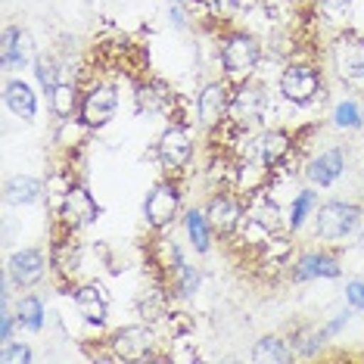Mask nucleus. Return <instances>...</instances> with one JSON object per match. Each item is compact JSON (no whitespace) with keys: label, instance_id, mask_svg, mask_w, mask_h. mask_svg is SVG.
<instances>
[{"label":"nucleus","instance_id":"f257e3e1","mask_svg":"<svg viewBox=\"0 0 364 364\" xmlns=\"http://www.w3.org/2000/svg\"><path fill=\"white\" fill-rule=\"evenodd\" d=\"M361 212L355 205L346 203H327L324 209L318 212V234L324 240H339L346 234H352L355 225H358Z\"/></svg>","mask_w":364,"mask_h":364},{"label":"nucleus","instance_id":"f03ea898","mask_svg":"<svg viewBox=\"0 0 364 364\" xmlns=\"http://www.w3.org/2000/svg\"><path fill=\"white\" fill-rule=\"evenodd\" d=\"M221 63H225L228 75H250L259 63V44L246 35H237L230 38L221 50Z\"/></svg>","mask_w":364,"mask_h":364},{"label":"nucleus","instance_id":"7ed1b4c3","mask_svg":"<svg viewBox=\"0 0 364 364\" xmlns=\"http://www.w3.org/2000/svg\"><path fill=\"white\" fill-rule=\"evenodd\" d=\"M280 90H284L287 100L293 103H309L314 94H318V75L309 65H289L280 78Z\"/></svg>","mask_w":364,"mask_h":364},{"label":"nucleus","instance_id":"20e7f679","mask_svg":"<svg viewBox=\"0 0 364 364\" xmlns=\"http://www.w3.org/2000/svg\"><path fill=\"white\" fill-rule=\"evenodd\" d=\"M178 212V190L171 184H159L146 196V221L153 228H165Z\"/></svg>","mask_w":364,"mask_h":364},{"label":"nucleus","instance_id":"39448f33","mask_svg":"<svg viewBox=\"0 0 364 364\" xmlns=\"http://www.w3.org/2000/svg\"><path fill=\"white\" fill-rule=\"evenodd\" d=\"M115 90L112 87H94L87 94V100L85 106H81V115H85V125L90 128H100L106 125V122L115 115Z\"/></svg>","mask_w":364,"mask_h":364},{"label":"nucleus","instance_id":"423d86ee","mask_svg":"<svg viewBox=\"0 0 364 364\" xmlns=\"http://www.w3.org/2000/svg\"><path fill=\"white\" fill-rule=\"evenodd\" d=\"M333 63L343 78H364V41H355V38L336 41Z\"/></svg>","mask_w":364,"mask_h":364},{"label":"nucleus","instance_id":"0eeeda50","mask_svg":"<svg viewBox=\"0 0 364 364\" xmlns=\"http://www.w3.org/2000/svg\"><path fill=\"white\" fill-rule=\"evenodd\" d=\"M153 336L146 327H125L119 336H115V352L125 361H144L150 355Z\"/></svg>","mask_w":364,"mask_h":364},{"label":"nucleus","instance_id":"6e6552de","mask_svg":"<svg viewBox=\"0 0 364 364\" xmlns=\"http://www.w3.org/2000/svg\"><path fill=\"white\" fill-rule=\"evenodd\" d=\"M190 153H193V144H190L187 131L181 128H168L159 140V159L168 165V168H181V165H187Z\"/></svg>","mask_w":364,"mask_h":364},{"label":"nucleus","instance_id":"1a4fd4ad","mask_svg":"<svg viewBox=\"0 0 364 364\" xmlns=\"http://www.w3.org/2000/svg\"><path fill=\"white\" fill-rule=\"evenodd\" d=\"M264 112V97L255 87H243L237 90V97L230 100V115H234L237 125H255Z\"/></svg>","mask_w":364,"mask_h":364},{"label":"nucleus","instance_id":"9d476101","mask_svg":"<svg viewBox=\"0 0 364 364\" xmlns=\"http://www.w3.org/2000/svg\"><path fill=\"white\" fill-rule=\"evenodd\" d=\"M10 274H13L16 284H22V287L38 284V280L44 277V255H41L38 250L16 252L10 259Z\"/></svg>","mask_w":364,"mask_h":364},{"label":"nucleus","instance_id":"9b49d317","mask_svg":"<svg viewBox=\"0 0 364 364\" xmlns=\"http://www.w3.org/2000/svg\"><path fill=\"white\" fill-rule=\"evenodd\" d=\"M65 218L72 221V225H90V221L97 218V203L94 196L87 193L85 187H69V193H65Z\"/></svg>","mask_w":364,"mask_h":364},{"label":"nucleus","instance_id":"f8f14e48","mask_svg":"<svg viewBox=\"0 0 364 364\" xmlns=\"http://www.w3.org/2000/svg\"><path fill=\"white\" fill-rule=\"evenodd\" d=\"M4 65L6 69H22L28 60H31V38L26 31H16V28H6L4 31Z\"/></svg>","mask_w":364,"mask_h":364},{"label":"nucleus","instance_id":"ddd939ff","mask_svg":"<svg viewBox=\"0 0 364 364\" xmlns=\"http://www.w3.org/2000/svg\"><path fill=\"white\" fill-rule=\"evenodd\" d=\"M343 168H346V162H343V153L339 150H327V153H321L318 159H314L309 165V178H311V184H333V181L343 175Z\"/></svg>","mask_w":364,"mask_h":364},{"label":"nucleus","instance_id":"4468645a","mask_svg":"<svg viewBox=\"0 0 364 364\" xmlns=\"http://www.w3.org/2000/svg\"><path fill=\"white\" fill-rule=\"evenodd\" d=\"M225 109H228L225 85H209L200 94V119H203V125H215V122H221Z\"/></svg>","mask_w":364,"mask_h":364},{"label":"nucleus","instance_id":"2eb2a0df","mask_svg":"<svg viewBox=\"0 0 364 364\" xmlns=\"http://www.w3.org/2000/svg\"><path fill=\"white\" fill-rule=\"evenodd\" d=\"M75 309H78V314L87 321V324H103L106 321V302H103V296H100V289L97 287L78 289Z\"/></svg>","mask_w":364,"mask_h":364},{"label":"nucleus","instance_id":"dca6fc26","mask_svg":"<svg viewBox=\"0 0 364 364\" xmlns=\"http://www.w3.org/2000/svg\"><path fill=\"white\" fill-rule=\"evenodd\" d=\"M4 97H6V106H10L19 119H35L38 103H35V94H31V87L26 81H10Z\"/></svg>","mask_w":364,"mask_h":364},{"label":"nucleus","instance_id":"f3484780","mask_svg":"<svg viewBox=\"0 0 364 364\" xmlns=\"http://www.w3.org/2000/svg\"><path fill=\"white\" fill-rule=\"evenodd\" d=\"M339 268L327 255H302L296 264V280H311V277H336Z\"/></svg>","mask_w":364,"mask_h":364},{"label":"nucleus","instance_id":"a211bd4d","mask_svg":"<svg viewBox=\"0 0 364 364\" xmlns=\"http://www.w3.org/2000/svg\"><path fill=\"white\" fill-rule=\"evenodd\" d=\"M41 196V181L28 178V175H16L10 184H6V200L13 205H28Z\"/></svg>","mask_w":364,"mask_h":364},{"label":"nucleus","instance_id":"6ab92c4d","mask_svg":"<svg viewBox=\"0 0 364 364\" xmlns=\"http://www.w3.org/2000/svg\"><path fill=\"white\" fill-rule=\"evenodd\" d=\"M237 218H240L237 205L230 203L228 196H215L212 205H209V221H212V228L221 230V234H228V230L237 228Z\"/></svg>","mask_w":364,"mask_h":364},{"label":"nucleus","instance_id":"aec40b11","mask_svg":"<svg viewBox=\"0 0 364 364\" xmlns=\"http://www.w3.org/2000/svg\"><path fill=\"white\" fill-rule=\"evenodd\" d=\"M287 153H289V137L284 131H268V134L259 140V156L264 165H277Z\"/></svg>","mask_w":364,"mask_h":364},{"label":"nucleus","instance_id":"412c9836","mask_svg":"<svg viewBox=\"0 0 364 364\" xmlns=\"http://www.w3.org/2000/svg\"><path fill=\"white\" fill-rule=\"evenodd\" d=\"M209 215H203V212H190L187 215V234H190V243L196 246L200 252L209 250V243H212V234H209Z\"/></svg>","mask_w":364,"mask_h":364},{"label":"nucleus","instance_id":"4be33fe9","mask_svg":"<svg viewBox=\"0 0 364 364\" xmlns=\"http://www.w3.org/2000/svg\"><path fill=\"white\" fill-rule=\"evenodd\" d=\"M50 103H53V112L60 115V119H69V115L75 112V87L72 85H56L50 90Z\"/></svg>","mask_w":364,"mask_h":364},{"label":"nucleus","instance_id":"5701e85b","mask_svg":"<svg viewBox=\"0 0 364 364\" xmlns=\"http://www.w3.org/2000/svg\"><path fill=\"white\" fill-rule=\"evenodd\" d=\"M252 358H255V361H262V364H264V361H280V364H284V361L293 358V355L287 352V346L280 343V339H262V343L255 346Z\"/></svg>","mask_w":364,"mask_h":364},{"label":"nucleus","instance_id":"b1692460","mask_svg":"<svg viewBox=\"0 0 364 364\" xmlns=\"http://www.w3.org/2000/svg\"><path fill=\"white\" fill-rule=\"evenodd\" d=\"M19 321L26 324L28 330H41L44 327V305H41L35 296H28V299L19 302Z\"/></svg>","mask_w":364,"mask_h":364},{"label":"nucleus","instance_id":"393cba45","mask_svg":"<svg viewBox=\"0 0 364 364\" xmlns=\"http://www.w3.org/2000/svg\"><path fill=\"white\" fill-rule=\"evenodd\" d=\"M333 119H336V125H339V128H358V125H361L358 106H355L352 100L339 103V106H336V112H333Z\"/></svg>","mask_w":364,"mask_h":364},{"label":"nucleus","instance_id":"a878e982","mask_svg":"<svg viewBox=\"0 0 364 364\" xmlns=\"http://www.w3.org/2000/svg\"><path fill=\"white\" fill-rule=\"evenodd\" d=\"M311 209H314V193H309V190H302V193L296 196V203H293V218H289V221H293V225L299 228L302 221H305V215H309Z\"/></svg>","mask_w":364,"mask_h":364},{"label":"nucleus","instance_id":"bb28decb","mask_svg":"<svg viewBox=\"0 0 364 364\" xmlns=\"http://www.w3.org/2000/svg\"><path fill=\"white\" fill-rule=\"evenodd\" d=\"M31 358V352H28V346H10V343H4V352H0V361L4 364H22V361H28Z\"/></svg>","mask_w":364,"mask_h":364},{"label":"nucleus","instance_id":"cd10ccee","mask_svg":"<svg viewBox=\"0 0 364 364\" xmlns=\"http://www.w3.org/2000/svg\"><path fill=\"white\" fill-rule=\"evenodd\" d=\"M35 72H38V81H41V85H44L47 90H53V87H56V69H53L50 63L41 60V63L35 65Z\"/></svg>","mask_w":364,"mask_h":364},{"label":"nucleus","instance_id":"c85d7f7f","mask_svg":"<svg viewBox=\"0 0 364 364\" xmlns=\"http://www.w3.org/2000/svg\"><path fill=\"white\" fill-rule=\"evenodd\" d=\"M346 296H349V302L355 309H364V280H352V284L346 287Z\"/></svg>","mask_w":364,"mask_h":364},{"label":"nucleus","instance_id":"c756f323","mask_svg":"<svg viewBox=\"0 0 364 364\" xmlns=\"http://www.w3.org/2000/svg\"><path fill=\"white\" fill-rule=\"evenodd\" d=\"M209 6H212V13H218V16H228V13H234L237 0H209Z\"/></svg>","mask_w":364,"mask_h":364},{"label":"nucleus","instance_id":"7c9ffc66","mask_svg":"<svg viewBox=\"0 0 364 364\" xmlns=\"http://www.w3.org/2000/svg\"><path fill=\"white\" fill-rule=\"evenodd\" d=\"M349 4H352V0H324V10L330 16H339V13L349 10Z\"/></svg>","mask_w":364,"mask_h":364},{"label":"nucleus","instance_id":"2f4dec72","mask_svg":"<svg viewBox=\"0 0 364 364\" xmlns=\"http://www.w3.org/2000/svg\"><path fill=\"white\" fill-rule=\"evenodd\" d=\"M10 333H13V318L10 314H0V339H4V343H10Z\"/></svg>","mask_w":364,"mask_h":364}]
</instances>
